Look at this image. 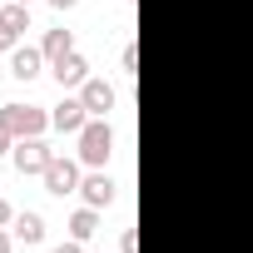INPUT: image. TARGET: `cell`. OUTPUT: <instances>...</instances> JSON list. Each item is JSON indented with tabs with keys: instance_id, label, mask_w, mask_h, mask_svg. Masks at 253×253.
<instances>
[{
	"instance_id": "cb8c5ba5",
	"label": "cell",
	"mask_w": 253,
	"mask_h": 253,
	"mask_svg": "<svg viewBox=\"0 0 253 253\" xmlns=\"http://www.w3.org/2000/svg\"><path fill=\"white\" fill-rule=\"evenodd\" d=\"M0 104H5V99H0Z\"/></svg>"
},
{
	"instance_id": "6da1fadb",
	"label": "cell",
	"mask_w": 253,
	"mask_h": 253,
	"mask_svg": "<svg viewBox=\"0 0 253 253\" xmlns=\"http://www.w3.org/2000/svg\"><path fill=\"white\" fill-rule=\"evenodd\" d=\"M75 139H80V164H89V169H99V164L114 154V129H109V119H89Z\"/></svg>"
},
{
	"instance_id": "7402d4cb",
	"label": "cell",
	"mask_w": 253,
	"mask_h": 253,
	"mask_svg": "<svg viewBox=\"0 0 253 253\" xmlns=\"http://www.w3.org/2000/svg\"><path fill=\"white\" fill-rule=\"evenodd\" d=\"M20 5H35V0H20Z\"/></svg>"
},
{
	"instance_id": "44dd1931",
	"label": "cell",
	"mask_w": 253,
	"mask_h": 253,
	"mask_svg": "<svg viewBox=\"0 0 253 253\" xmlns=\"http://www.w3.org/2000/svg\"><path fill=\"white\" fill-rule=\"evenodd\" d=\"M50 5H55V10H75V5H80V0H50Z\"/></svg>"
},
{
	"instance_id": "ffe728a7",
	"label": "cell",
	"mask_w": 253,
	"mask_h": 253,
	"mask_svg": "<svg viewBox=\"0 0 253 253\" xmlns=\"http://www.w3.org/2000/svg\"><path fill=\"white\" fill-rule=\"evenodd\" d=\"M0 253H15V233H5V228H0Z\"/></svg>"
},
{
	"instance_id": "5b68a950",
	"label": "cell",
	"mask_w": 253,
	"mask_h": 253,
	"mask_svg": "<svg viewBox=\"0 0 253 253\" xmlns=\"http://www.w3.org/2000/svg\"><path fill=\"white\" fill-rule=\"evenodd\" d=\"M89 124V109H84V99L75 94V99H60L55 109H50V129H60V134H80Z\"/></svg>"
},
{
	"instance_id": "277c9868",
	"label": "cell",
	"mask_w": 253,
	"mask_h": 253,
	"mask_svg": "<svg viewBox=\"0 0 253 253\" xmlns=\"http://www.w3.org/2000/svg\"><path fill=\"white\" fill-rule=\"evenodd\" d=\"M40 179H45V189H50L55 199L80 194V164H75V159H65V154H55V159H50V169H45Z\"/></svg>"
},
{
	"instance_id": "3957f363",
	"label": "cell",
	"mask_w": 253,
	"mask_h": 253,
	"mask_svg": "<svg viewBox=\"0 0 253 253\" xmlns=\"http://www.w3.org/2000/svg\"><path fill=\"white\" fill-rule=\"evenodd\" d=\"M10 159H15V169H20V174H45V169H50V159H55V149H50L40 134H30V139H15Z\"/></svg>"
},
{
	"instance_id": "603a6c76",
	"label": "cell",
	"mask_w": 253,
	"mask_h": 253,
	"mask_svg": "<svg viewBox=\"0 0 253 253\" xmlns=\"http://www.w3.org/2000/svg\"><path fill=\"white\" fill-rule=\"evenodd\" d=\"M124 5H134V0H124Z\"/></svg>"
},
{
	"instance_id": "8992f818",
	"label": "cell",
	"mask_w": 253,
	"mask_h": 253,
	"mask_svg": "<svg viewBox=\"0 0 253 253\" xmlns=\"http://www.w3.org/2000/svg\"><path fill=\"white\" fill-rule=\"evenodd\" d=\"M50 75H55V84H60V89H80V84L89 80V60H84L80 50H70L65 60H55V65H50Z\"/></svg>"
},
{
	"instance_id": "d6986e66",
	"label": "cell",
	"mask_w": 253,
	"mask_h": 253,
	"mask_svg": "<svg viewBox=\"0 0 253 253\" xmlns=\"http://www.w3.org/2000/svg\"><path fill=\"white\" fill-rule=\"evenodd\" d=\"M10 218H15V209H10L5 199H0V228H10Z\"/></svg>"
},
{
	"instance_id": "7c38bea8",
	"label": "cell",
	"mask_w": 253,
	"mask_h": 253,
	"mask_svg": "<svg viewBox=\"0 0 253 253\" xmlns=\"http://www.w3.org/2000/svg\"><path fill=\"white\" fill-rule=\"evenodd\" d=\"M40 50H45V60L55 65V60H65V55L75 50V35H70V30H50V35L40 40Z\"/></svg>"
},
{
	"instance_id": "ba28073f",
	"label": "cell",
	"mask_w": 253,
	"mask_h": 253,
	"mask_svg": "<svg viewBox=\"0 0 253 253\" xmlns=\"http://www.w3.org/2000/svg\"><path fill=\"white\" fill-rule=\"evenodd\" d=\"M40 70H45V50H35V45H15V50H10V75H15L20 84H30Z\"/></svg>"
},
{
	"instance_id": "8fae6325",
	"label": "cell",
	"mask_w": 253,
	"mask_h": 253,
	"mask_svg": "<svg viewBox=\"0 0 253 253\" xmlns=\"http://www.w3.org/2000/svg\"><path fill=\"white\" fill-rule=\"evenodd\" d=\"M94 233H99V209H89V204H84V209H75V218H70V238L89 243Z\"/></svg>"
},
{
	"instance_id": "30bf717a",
	"label": "cell",
	"mask_w": 253,
	"mask_h": 253,
	"mask_svg": "<svg viewBox=\"0 0 253 253\" xmlns=\"http://www.w3.org/2000/svg\"><path fill=\"white\" fill-rule=\"evenodd\" d=\"M80 194H84V204H89V209H109V204H114V179L89 174V179L80 184Z\"/></svg>"
},
{
	"instance_id": "e0dca14e",
	"label": "cell",
	"mask_w": 253,
	"mask_h": 253,
	"mask_svg": "<svg viewBox=\"0 0 253 253\" xmlns=\"http://www.w3.org/2000/svg\"><path fill=\"white\" fill-rule=\"evenodd\" d=\"M10 149H15V134L5 129V124H0V154H10Z\"/></svg>"
},
{
	"instance_id": "ac0fdd59",
	"label": "cell",
	"mask_w": 253,
	"mask_h": 253,
	"mask_svg": "<svg viewBox=\"0 0 253 253\" xmlns=\"http://www.w3.org/2000/svg\"><path fill=\"white\" fill-rule=\"evenodd\" d=\"M50 253H84V243H80V238H70V243H60V248H50Z\"/></svg>"
},
{
	"instance_id": "2e32d148",
	"label": "cell",
	"mask_w": 253,
	"mask_h": 253,
	"mask_svg": "<svg viewBox=\"0 0 253 253\" xmlns=\"http://www.w3.org/2000/svg\"><path fill=\"white\" fill-rule=\"evenodd\" d=\"M119 65H124V75L134 80V65H139V55H134V45H124V55H119Z\"/></svg>"
},
{
	"instance_id": "4fadbf2b",
	"label": "cell",
	"mask_w": 253,
	"mask_h": 253,
	"mask_svg": "<svg viewBox=\"0 0 253 253\" xmlns=\"http://www.w3.org/2000/svg\"><path fill=\"white\" fill-rule=\"evenodd\" d=\"M0 15H5V20H10V25H15L20 35L30 30V5H20V0H15V5H5V10H0Z\"/></svg>"
},
{
	"instance_id": "9a60e30c",
	"label": "cell",
	"mask_w": 253,
	"mask_h": 253,
	"mask_svg": "<svg viewBox=\"0 0 253 253\" xmlns=\"http://www.w3.org/2000/svg\"><path fill=\"white\" fill-rule=\"evenodd\" d=\"M119 253H139V233H134V228L119 233Z\"/></svg>"
},
{
	"instance_id": "9c48e42d",
	"label": "cell",
	"mask_w": 253,
	"mask_h": 253,
	"mask_svg": "<svg viewBox=\"0 0 253 253\" xmlns=\"http://www.w3.org/2000/svg\"><path fill=\"white\" fill-rule=\"evenodd\" d=\"M10 233H15V243L35 248V243H45V218H40L35 209H25V213H15V218H10Z\"/></svg>"
},
{
	"instance_id": "5bb4252c",
	"label": "cell",
	"mask_w": 253,
	"mask_h": 253,
	"mask_svg": "<svg viewBox=\"0 0 253 253\" xmlns=\"http://www.w3.org/2000/svg\"><path fill=\"white\" fill-rule=\"evenodd\" d=\"M15 45H20V30H15L5 15H0V50H15Z\"/></svg>"
},
{
	"instance_id": "7a4b0ae2",
	"label": "cell",
	"mask_w": 253,
	"mask_h": 253,
	"mask_svg": "<svg viewBox=\"0 0 253 253\" xmlns=\"http://www.w3.org/2000/svg\"><path fill=\"white\" fill-rule=\"evenodd\" d=\"M0 124H5L15 139H30V134H45L50 129V114L40 104H0Z\"/></svg>"
},
{
	"instance_id": "52a82bcc",
	"label": "cell",
	"mask_w": 253,
	"mask_h": 253,
	"mask_svg": "<svg viewBox=\"0 0 253 253\" xmlns=\"http://www.w3.org/2000/svg\"><path fill=\"white\" fill-rule=\"evenodd\" d=\"M80 99H84L89 119H104V114L114 109V84H109V80H94V75H89V80L80 84Z\"/></svg>"
}]
</instances>
